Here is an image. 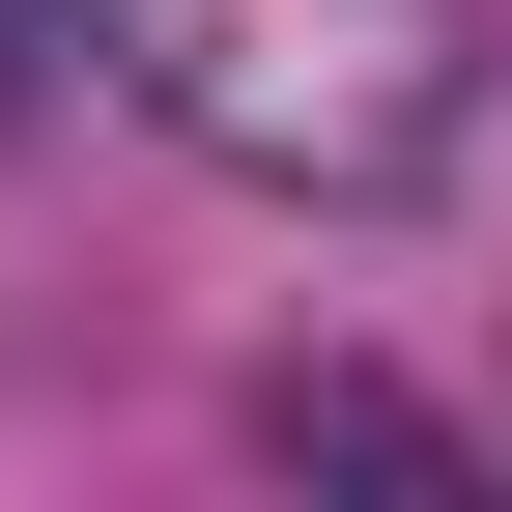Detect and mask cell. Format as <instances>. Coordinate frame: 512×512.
I'll use <instances>...</instances> for the list:
<instances>
[{"instance_id": "obj_1", "label": "cell", "mask_w": 512, "mask_h": 512, "mask_svg": "<svg viewBox=\"0 0 512 512\" xmlns=\"http://www.w3.org/2000/svg\"><path fill=\"white\" fill-rule=\"evenodd\" d=\"M57 57L256 200H456L484 143V0H57Z\"/></svg>"}]
</instances>
